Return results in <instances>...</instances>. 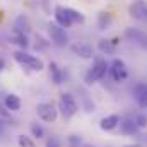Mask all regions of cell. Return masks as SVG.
<instances>
[{
	"instance_id": "6da1fadb",
	"label": "cell",
	"mask_w": 147,
	"mask_h": 147,
	"mask_svg": "<svg viewBox=\"0 0 147 147\" xmlns=\"http://www.w3.org/2000/svg\"><path fill=\"white\" fill-rule=\"evenodd\" d=\"M108 69H110V63L106 62V58L103 55H94V60H92V67L87 70L84 80L86 84H94L96 80L103 79L106 74H108Z\"/></svg>"
},
{
	"instance_id": "7a4b0ae2",
	"label": "cell",
	"mask_w": 147,
	"mask_h": 147,
	"mask_svg": "<svg viewBox=\"0 0 147 147\" xmlns=\"http://www.w3.org/2000/svg\"><path fill=\"white\" fill-rule=\"evenodd\" d=\"M14 60H16L19 65L28 67V69H31V70H34V72H41V70L45 69V62H43L41 58H38V57L28 53V51H24V50L14 51Z\"/></svg>"
},
{
	"instance_id": "3957f363",
	"label": "cell",
	"mask_w": 147,
	"mask_h": 147,
	"mask_svg": "<svg viewBox=\"0 0 147 147\" xmlns=\"http://www.w3.org/2000/svg\"><path fill=\"white\" fill-rule=\"evenodd\" d=\"M58 111L62 113L63 118H72L74 115L79 111V105L75 101L70 92H63L60 94V99H58Z\"/></svg>"
},
{
	"instance_id": "277c9868",
	"label": "cell",
	"mask_w": 147,
	"mask_h": 147,
	"mask_svg": "<svg viewBox=\"0 0 147 147\" xmlns=\"http://www.w3.org/2000/svg\"><path fill=\"white\" fill-rule=\"evenodd\" d=\"M46 31H48V36H50L53 45H57V46H67L69 45V34H67L65 28H62L60 24L50 22Z\"/></svg>"
},
{
	"instance_id": "5b68a950",
	"label": "cell",
	"mask_w": 147,
	"mask_h": 147,
	"mask_svg": "<svg viewBox=\"0 0 147 147\" xmlns=\"http://www.w3.org/2000/svg\"><path fill=\"white\" fill-rule=\"evenodd\" d=\"M128 14L134 21L147 24V0H134L128 5Z\"/></svg>"
},
{
	"instance_id": "8992f818",
	"label": "cell",
	"mask_w": 147,
	"mask_h": 147,
	"mask_svg": "<svg viewBox=\"0 0 147 147\" xmlns=\"http://www.w3.org/2000/svg\"><path fill=\"white\" fill-rule=\"evenodd\" d=\"M108 74L111 75V79L115 82H123L127 77H128V70H127V65L121 58H115L110 63V69H108Z\"/></svg>"
},
{
	"instance_id": "52a82bcc",
	"label": "cell",
	"mask_w": 147,
	"mask_h": 147,
	"mask_svg": "<svg viewBox=\"0 0 147 147\" xmlns=\"http://www.w3.org/2000/svg\"><path fill=\"white\" fill-rule=\"evenodd\" d=\"M36 113L38 116L46 123H53L58 118V108H55L51 103H39L36 106Z\"/></svg>"
},
{
	"instance_id": "ba28073f",
	"label": "cell",
	"mask_w": 147,
	"mask_h": 147,
	"mask_svg": "<svg viewBox=\"0 0 147 147\" xmlns=\"http://www.w3.org/2000/svg\"><path fill=\"white\" fill-rule=\"evenodd\" d=\"M53 14H55V22L60 24L62 28L69 29V28L74 26V21H72V17H70V14H69V10H67V7H63V5H55Z\"/></svg>"
},
{
	"instance_id": "9c48e42d",
	"label": "cell",
	"mask_w": 147,
	"mask_h": 147,
	"mask_svg": "<svg viewBox=\"0 0 147 147\" xmlns=\"http://www.w3.org/2000/svg\"><path fill=\"white\" fill-rule=\"evenodd\" d=\"M9 41H10L12 45L19 46L21 50H26V48L29 46V41H28V36H26V33H24V31H21V29H17V28H14V31L10 33V36H9Z\"/></svg>"
},
{
	"instance_id": "30bf717a",
	"label": "cell",
	"mask_w": 147,
	"mask_h": 147,
	"mask_svg": "<svg viewBox=\"0 0 147 147\" xmlns=\"http://www.w3.org/2000/svg\"><path fill=\"white\" fill-rule=\"evenodd\" d=\"M120 121H121L120 115L113 113V115H108V116L101 118V121H99V128H101L103 132H111V130H115V128L120 125Z\"/></svg>"
},
{
	"instance_id": "8fae6325",
	"label": "cell",
	"mask_w": 147,
	"mask_h": 147,
	"mask_svg": "<svg viewBox=\"0 0 147 147\" xmlns=\"http://www.w3.org/2000/svg\"><path fill=\"white\" fill-rule=\"evenodd\" d=\"M74 53L82 58V60H89V58H94V48L87 43H79V45H74Z\"/></svg>"
},
{
	"instance_id": "7c38bea8",
	"label": "cell",
	"mask_w": 147,
	"mask_h": 147,
	"mask_svg": "<svg viewBox=\"0 0 147 147\" xmlns=\"http://www.w3.org/2000/svg\"><path fill=\"white\" fill-rule=\"evenodd\" d=\"M118 127H120V132H121L123 135H135V134L139 132V127L135 125V121H134L132 118H123Z\"/></svg>"
},
{
	"instance_id": "4fadbf2b",
	"label": "cell",
	"mask_w": 147,
	"mask_h": 147,
	"mask_svg": "<svg viewBox=\"0 0 147 147\" xmlns=\"http://www.w3.org/2000/svg\"><path fill=\"white\" fill-rule=\"evenodd\" d=\"M3 106L9 111H19L21 110V98L17 94H7L3 99Z\"/></svg>"
},
{
	"instance_id": "5bb4252c",
	"label": "cell",
	"mask_w": 147,
	"mask_h": 147,
	"mask_svg": "<svg viewBox=\"0 0 147 147\" xmlns=\"http://www.w3.org/2000/svg\"><path fill=\"white\" fill-rule=\"evenodd\" d=\"M111 22H113V16H111L110 12H99L98 14V26H99V29H108L111 26Z\"/></svg>"
},
{
	"instance_id": "9a60e30c",
	"label": "cell",
	"mask_w": 147,
	"mask_h": 147,
	"mask_svg": "<svg viewBox=\"0 0 147 147\" xmlns=\"http://www.w3.org/2000/svg\"><path fill=\"white\" fill-rule=\"evenodd\" d=\"M50 74H51V80H53L57 86H60V84L63 82V72L58 69V65H57L55 62L50 63Z\"/></svg>"
},
{
	"instance_id": "2e32d148",
	"label": "cell",
	"mask_w": 147,
	"mask_h": 147,
	"mask_svg": "<svg viewBox=\"0 0 147 147\" xmlns=\"http://www.w3.org/2000/svg\"><path fill=\"white\" fill-rule=\"evenodd\" d=\"M146 36V33L139 31V29H134V28H128L125 31V38L130 39V41H135V43H142V39Z\"/></svg>"
},
{
	"instance_id": "e0dca14e",
	"label": "cell",
	"mask_w": 147,
	"mask_h": 147,
	"mask_svg": "<svg viewBox=\"0 0 147 147\" xmlns=\"http://www.w3.org/2000/svg\"><path fill=\"white\" fill-rule=\"evenodd\" d=\"M115 46H116V39H101L99 41V50L103 53H113L115 51Z\"/></svg>"
},
{
	"instance_id": "ac0fdd59",
	"label": "cell",
	"mask_w": 147,
	"mask_h": 147,
	"mask_svg": "<svg viewBox=\"0 0 147 147\" xmlns=\"http://www.w3.org/2000/svg\"><path fill=\"white\" fill-rule=\"evenodd\" d=\"M67 10H69V14H70V17H72L74 24H84V22H86V16H84L80 10H75L72 7H67Z\"/></svg>"
},
{
	"instance_id": "d6986e66",
	"label": "cell",
	"mask_w": 147,
	"mask_h": 147,
	"mask_svg": "<svg viewBox=\"0 0 147 147\" xmlns=\"http://www.w3.org/2000/svg\"><path fill=\"white\" fill-rule=\"evenodd\" d=\"M134 121H135V125L139 127V130L147 128V113H137L135 118H134Z\"/></svg>"
},
{
	"instance_id": "ffe728a7",
	"label": "cell",
	"mask_w": 147,
	"mask_h": 147,
	"mask_svg": "<svg viewBox=\"0 0 147 147\" xmlns=\"http://www.w3.org/2000/svg\"><path fill=\"white\" fill-rule=\"evenodd\" d=\"M17 144H19V147H36L34 140L31 137H26V135H19L17 137Z\"/></svg>"
},
{
	"instance_id": "44dd1931",
	"label": "cell",
	"mask_w": 147,
	"mask_h": 147,
	"mask_svg": "<svg viewBox=\"0 0 147 147\" xmlns=\"http://www.w3.org/2000/svg\"><path fill=\"white\" fill-rule=\"evenodd\" d=\"M31 134H33V137L41 139V137L45 135V130H43V127H41L39 123H31Z\"/></svg>"
},
{
	"instance_id": "7402d4cb",
	"label": "cell",
	"mask_w": 147,
	"mask_h": 147,
	"mask_svg": "<svg viewBox=\"0 0 147 147\" xmlns=\"http://www.w3.org/2000/svg\"><path fill=\"white\" fill-rule=\"evenodd\" d=\"M67 147H82V139L79 135H70L67 139Z\"/></svg>"
},
{
	"instance_id": "603a6c76",
	"label": "cell",
	"mask_w": 147,
	"mask_h": 147,
	"mask_svg": "<svg viewBox=\"0 0 147 147\" xmlns=\"http://www.w3.org/2000/svg\"><path fill=\"white\" fill-rule=\"evenodd\" d=\"M146 91H147V84H144V82H139V84L134 87V98H137V96L144 94Z\"/></svg>"
},
{
	"instance_id": "cb8c5ba5",
	"label": "cell",
	"mask_w": 147,
	"mask_h": 147,
	"mask_svg": "<svg viewBox=\"0 0 147 147\" xmlns=\"http://www.w3.org/2000/svg\"><path fill=\"white\" fill-rule=\"evenodd\" d=\"M135 101L139 103V106H140V108H147V91L144 92V94L137 96V98H135Z\"/></svg>"
},
{
	"instance_id": "d4e9b609",
	"label": "cell",
	"mask_w": 147,
	"mask_h": 147,
	"mask_svg": "<svg viewBox=\"0 0 147 147\" xmlns=\"http://www.w3.org/2000/svg\"><path fill=\"white\" fill-rule=\"evenodd\" d=\"M45 147H62V144H60V140H58L57 137H51V139H48V140H46Z\"/></svg>"
},
{
	"instance_id": "484cf974",
	"label": "cell",
	"mask_w": 147,
	"mask_h": 147,
	"mask_svg": "<svg viewBox=\"0 0 147 147\" xmlns=\"http://www.w3.org/2000/svg\"><path fill=\"white\" fill-rule=\"evenodd\" d=\"M140 45H142L144 48H147V34L144 36V39H142V43H140Z\"/></svg>"
},
{
	"instance_id": "4316f807",
	"label": "cell",
	"mask_w": 147,
	"mask_h": 147,
	"mask_svg": "<svg viewBox=\"0 0 147 147\" xmlns=\"http://www.w3.org/2000/svg\"><path fill=\"white\" fill-rule=\"evenodd\" d=\"M3 67H5V62H3V58H0V72L3 70Z\"/></svg>"
},
{
	"instance_id": "83f0119b",
	"label": "cell",
	"mask_w": 147,
	"mask_h": 147,
	"mask_svg": "<svg viewBox=\"0 0 147 147\" xmlns=\"http://www.w3.org/2000/svg\"><path fill=\"white\" fill-rule=\"evenodd\" d=\"M123 147H142L140 144H127V146H123Z\"/></svg>"
}]
</instances>
